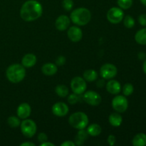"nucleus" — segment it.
<instances>
[{"instance_id": "obj_1", "label": "nucleus", "mask_w": 146, "mask_h": 146, "mask_svg": "<svg viewBox=\"0 0 146 146\" xmlns=\"http://www.w3.org/2000/svg\"><path fill=\"white\" fill-rule=\"evenodd\" d=\"M43 8L36 0H28L23 4L20 9V17L25 21H33L42 15Z\"/></svg>"}, {"instance_id": "obj_2", "label": "nucleus", "mask_w": 146, "mask_h": 146, "mask_svg": "<svg viewBox=\"0 0 146 146\" xmlns=\"http://www.w3.org/2000/svg\"><path fill=\"white\" fill-rule=\"evenodd\" d=\"M7 78L13 84H18L26 76L25 67L22 64H14L10 65L6 71Z\"/></svg>"}, {"instance_id": "obj_3", "label": "nucleus", "mask_w": 146, "mask_h": 146, "mask_svg": "<svg viewBox=\"0 0 146 146\" xmlns=\"http://www.w3.org/2000/svg\"><path fill=\"white\" fill-rule=\"evenodd\" d=\"M91 19V13L89 9L80 7L74 9L70 15V19L74 24L78 26L86 25Z\"/></svg>"}, {"instance_id": "obj_4", "label": "nucleus", "mask_w": 146, "mask_h": 146, "mask_svg": "<svg viewBox=\"0 0 146 146\" xmlns=\"http://www.w3.org/2000/svg\"><path fill=\"white\" fill-rule=\"evenodd\" d=\"M88 117L84 112H75L70 115L68 123L76 129H85L88 124Z\"/></svg>"}, {"instance_id": "obj_5", "label": "nucleus", "mask_w": 146, "mask_h": 146, "mask_svg": "<svg viewBox=\"0 0 146 146\" xmlns=\"http://www.w3.org/2000/svg\"><path fill=\"white\" fill-rule=\"evenodd\" d=\"M21 131L23 135L28 138H31L36 134L37 126L36 123L33 120L26 118L20 124Z\"/></svg>"}, {"instance_id": "obj_6", "label": "nucleus", "mask_w": 146, "mask_h": 146, "mask_svg": "<svg viewBox=\"0 0 146 146\" xmlns=\"http://www.w3.org/2000/svg\"><path fill=\"white\" fill-rule=\"evenodd\" d=\"M106 17L109 22L116 24L123 21L124 18V12L120 7H112L108 11Z\"/></svg>"}, {"instance_id": "obj_7", "label": "nucleus", "mask_w": 146, "mask_h": 146, "mask_svg": "<svg viewBox=\"0 0 146 146\" xmlns=\"http://www.w3.org/2000/svg\"><path fill=\"white\" fill-rule=\"evenodd\" d=\"M87 88L86 83L84 78L80 76L74 77L71 81V88L73 93L78 95H82Z\"/></svg>"}, {"instance_id": "obj_8", "label": "nucleus", "mask_w": 146, "mask_h": 146, "mask_svg": "<svg viewBox=\"0 0 146 146\" xmlns=\"http://www.w3.org/2000/svg\"><path fill=\"white\" fill-rule=\"evenodd\" d=\"M112 107L116 112L124 113L128 107V101L125 96L118 95L112 100Z\"/></svg>"}, {"instance_id": "obj_9", "label": "nucleus", "mask_w": 146, "mask_h": 146, "mask_svg": "<svg viewBox=\"0 0 146 146\" xmlns=\"http://www.w3.org/2000/svg\"><path fill=\"white\" fill-rule=\"evenodd\" d=\"M118 74L116 66L112 64H106L101 66L100 74L104 79H112Z\"/></svg>"}, {"instance_id": "obj_10", "label": "nucleus", "mask_w": 146, "mask_h": 146, "mask_svg": "<svg viewBox=\"0 0 146 146\" xmlns=\"http://www.w3.org/2000/svg\"><path fill=\"white\" fill-rule=\"evenodd\" d=\"M84 94V101L89 105L97 106L101 103L102 98L98 93L94 91H88Z\"/></svg>"}, {"instance_id": "obj_11", "label": "nucleus", "mask_w": 146, "mask_h": 146, "mask_svg": "<svg viewBox=\"0 0 146 146\" xmlns=\"http://www.w3.org/2000/svg\"><path fill=\"white\" fill-rule=\"evenodd\" d=\"M69 108L64 102L56 103L52 106V113L58 117H64L68 114Z\"/></svg>"}, {"instance_id": "obj_12", "label": "nucleus", "mask_w": 146, "mask_h": 146, "mask_svg": "<svg viewBox=\"0 0 146 146\" xmlns=\"http://www.w3.org/2000/svg\"><path fill=\"white\" fill-rule=\"evenodd\" d=\"M67 35L68 38L73 42H78L81 41L83 37L82 30L76 26H73L69 27L67 31Z\"/></svg>"}, {"instance_id": "obj_13", "label": "nucleus", "mask_w": 146, "mask_h": 146, "mask_svg": "<svg viewBox=\"0 0 146 146\" xmlns=\"http://www.w3.org/2000/svg\"><path fill=\"white\" fill-rule=\"evenodd\" d=\"M31 113V106L27 103H23L18 106L17 110V116L20 119H26L30 116Z\"/></svg>"}, {"instance_id": "obj_14", "label": "nucleus", "mask_w": 146, "mask_h": 146, "mask_svg": "<svg viewBox=\"0 0 146 146\" xmlns=\"http://www.w3.org/2000/svg\"><path fill=\"white\" fill-rule=\"evenodd\" d=\"M71 19L66 15H61L56 19L55 22L56 28L59 31H65L69 27Z\"/></svg>"}, {"instance_id": "obj_15", "label": "nucleus", "mask_w": 146, "mask_h": 146, "mask_svg": "<svg viewBox=\"0 0 146 146\" xmlns=\"http://www.w3.org/2000/svg\"><path fill=\"white\" fill-rule=\"evenodd\" d=\"M106 90L111 94L117 95L121 91V84L116 80H110L106 84Z\"/></svg>"}, {"instance_id": "obj_16", "label": "nucleus", "mask_w": 146, "mask_h": 146, "mask_svg": "<svg viewBox=\"0 0 146 146\" xmlns=\"http://www.w3.org/2000/svg\"><path fill=\"white\" fill-rule=\"evenodd\" d=\"M37 58L34 54H27L23 56L21 59V64L25 68H31L36 64Z\"/></svg>"}, {"instance_id": "obj_17", "label": "nucleus", "mask_w": 146, "mask_h": 146, "mask_svg": "<svg viewBox=\"0 0 146 146\" xmlns=\"http://www.w3.org/2000/svg\"><path fill=\"white\" fill-rule=\"evenodd\" d=\"M58 71L57 65L53 63H46L41 67V71L44 75L53 76L56 74Z\"/></svg>"}, {"instance_id": "obj_18", "label": "nucleus", "mask_w": 146, "mask_h": 146, "mask_svg": "<svg viewBox=\"0 0 146 146\" xmlns=\"http://www.w3.org/2000/svg\"><path fill=\"white\" fill-rule=\"evenodd\" d=\"M88 135L87 131L84 129L78 130V132L77 133V135L75 138V144L76 145H82L84 143L85 141L88 139Z\"/></svg>"}, {"instance_id": "obj_19", "label": "nucleus", "mask_w": 146, "mask_h": 146, "mask_svg": "<svg viewBox=\"0 0 146 146\" xmlns=\"http://www.w3.org/2000/svg\"><path fill=\"white\" fill-rule=\"evenodd\" d=\"M108 121H109L110 124H111L112 126L118 127L121 125V123H122L123 118L121 115V114H120V113L115 112L112 113L109 115Z\"/></svg>"}, {"instance_id": "obj_20", "label": "nucleus", "mask_w": 146, "mask_h": 146, "mask_svg": "<svg viewBox=\"0 0 146 146\" xmlns=\"http://www.w3.org/2000/svg\"><path fill=\"white\" fill-rule=\"evenodd\" d=\"M132 144L134 146H145L146 145V135L143 133L136 134L133 138Z\"/></svg>"}, {"instance_id": "obj_21", "label": "nucleus", "mask_w": 146, "mask_h": 146, "mask_svg": "<svg viewBox=\"0 0 146 146\" xmlns=\"http://www.w3.org/2000/svg\"><path fill=\"white\" fill-rule=\"evenodd\" d=\"M86 131L88 135L93 137H96L98 136L101 134L102 129H101V127L100 126V125L97 123H93L88 127Z\"/></svg>"}, {"instance_id": "obj_22", "label": "nucleus", "mask_w": 146, "mask_h": 146, "mask_svg": "<svg viewBox=\"0 0 146 146\" xmlns=\"http://www.w3.org/2000/svg\"><path fill=\"white\" fill-rule=\"evenodd\" d=\"M135 40L141 45H146V28L137 31L135 35Z\"/></svg>"}, {"instance_id": "obj_23", "label": "nucleus", "mask_w": 146, "mask_h": 146, "mask_svg": "<svg viewBox=\"0 0 146 146\" xmlns=\"http://www.w3.org/2000/svg\"><path fill=\"white\" fill-rule=\"evenodd\" d=\"M83 76H84L85 81H88V82H93L98 78V73L94 69H88L84 71Z\"/></svg>"}, {"instance_id": "obj_24", "label": "nucleus", "mask_w": 146, "mask_h": 146, "mask_svg": "<svg viewBox=\"0 0 146 146\" xmlns=\"http://www.w3.org/2000/svg\"><path fill=\"white\" fill-rule=\"evenodd\" d=\"M55 92L59 97L64 98L68 95V88L65 85H58L55 88Z\"/></svg>"}, {"instance_id": "obj_25", "label": "nucleus", "mask_w": 146, "mask_h": 146, "mask_svg": "<svg viewBox=\"0 0 146 146\" xmlns=\"http://www.w3.org/2000/svg\"><path fill=\"white\" fill-rule=\"evenodd\" d=\"M7 123L9 125L11 128H17L21 124V121H20V118L18 116H12L9 117L8 119H7Z\"/></svg>"}, {"instance_id": "obj_26", "label": "nucleus", "mask_w": 146, "mask_h": 146, "mask_svg": "<svg viewBox=\"0 0 146 146\" xmlns=\"http://www.w3.org/2000/svg\"><path fill=\"white\" fill-rule=\"evenodd\" d=\"M123 24L126 28L131 29L135 26V19L131 16L127 15L123 18Z\"/></svg>"}, {"instance_id": "obj_27", "label": "nucleus", "mask_w": 146, "mask_h": 146, "mask_svg": "<svg viewBox=\"0 0 146 146\" xmlns=\"http://www.w3.org/2000/svg\"><path fill=\"white\" fill-rule=\"evenodd\" d=\"M117 3L122 9H128L133 5V0H118Z\"/></svg>"}, {"instance_id": "obj_28", "label": "nucleus", "mask_w": 146, "mask_h": 146, "mask_svg": "<svg viewBox=\"0 0 146 146\" xmlns=\"http://www.w3.org/2000/svg\"><path fill=\"white\" fill-rule=\"evenodd\" d=\"M134 91V87L130 83H127L123 87V95L125 96H131V94L133 93Z\"/></svg>"}, {"instance_id": "obj_29", "label": "nucleus", "mask_w": 146, "mask_h": 146, "mask_svg": "<svg viewBox=\"0 0 146 146\" xmlns=\"http://www.w3.org/2000/svg\"><path fill=\"white\" fill-rule=\"evenodd\" d=\"M62 6L66 11H69L74 7V1L73 0H63Z\"/></svg>"}, {"instance_id": "obj_30", "label": "nucleus", "mask_w": 146, "mask_h": 146, "mask_svg": "<svg viewBox=\"0 0 146 146\" xmlns=\"http://www.w3.org/2000/svg\"><path fill=\"white\" fill-rule=\"evenodd\" d=\"M79 96L76 94H70L68 96V102L70 104H75L76 103H78L79 101L80 98Z\"/></svg>"}, {"instance_id": "obj_31", "label": "nucleus", "mask_w": 146, "mask_h": 146, "mask_svg": "<svg viewBox=\"0 0 146 146\" xmlns=\"http://www.w3.org/2000/svg\"><path fill=\"white\" fill-rule=\"evenodd\" d=\"M37 139H38V142L42 143H44L48 141V136L44 133H38V136H37Z\"/></svg>"}, {"instance_id": "obj_32", "label": "nucleus", "mask_w": 146, "mask_h": 146, "mask_svg": "<svg viewBox=\"0 0 146 146\" xmlns=\"http://www.w3.org/2000/svg\"><path fill=\"white\" fill-rule=\"evenodd\" d=\"M138 22L143 27H146V14H141L138 17Z\"/></svg>"}, {"instance_id": "obj_33", "label": "nucleus", "mask_w": 146, "mask_h": 146, "mask_svg": "<svg viewBox=\"0 0 146 146\" xmlns=\"http://www.w3.org/2000/svg\"><path fill=\"white\" fill-rule=\"evenodd\" d=\"M66 63V58L63 56H60L56 60V64L57 66H63Z\"/></svg>"}, {"instance_id": "obj_34", "label": "nucleus", "mask_w": 146, "mask_h": 146, "mask_svg": "<svg viewBox=\"0 0 146 146\" xmlns=\"http://www.w3.org/2000/svg\"><path fill=\"white\" fill-rule=\"evenodd\" d=\"M107 141H108V143L111 146H113L115 145V141H116V138H115V135H110L108 137V139H107Z\"/></svg>"}, {"instance_id": "obj_35", "label": "nucleus", "mask_w": 146, "mask_h": 146, "mask_svg": "<svg viewBox=\"0 0 146 146\" xmlns=\"http://www.w3.org/2000/svg\"><path fill=\"white\" fill-rule=\"evenodd\" d=\"M61 146H75V143L71 141H66L61 144Z\"/></svg>"}, {"instance_id": "obj_36", "label": "nucleus", "mask_w": 146, "mask_h": 146, "mask_svg": "<svg viewBox=\"0 0 146 146\" xmlns=\"http://www.w3.org/2000/svg\"><path fill=\"white\" fill-rule=\"evenodd\" d=\"M21 146H35V143L31 142H24L20 144Z\"/></svg>"}, {"instance_id": "obj_37", "label": "nucleus", "mask_w": 146, "mask_h": 146, "mask_svg": "<svg viewBox=\"0 0 146 146\" xmlns=\"http://www.w3.org/2000/svg\"><path fill=\"white\" fill-rule=\"evenodd\" d=\"M40 145L41 146H54L55 145H54V143H52L48 142V141H46V142L42 143L40 144Z\"/></svg>"}, {"instance_id": "obj_38", "label": "nucleus", "mask_w": 146, "mask_h": 146, "mask_svg": "<svg viewBox=\"0 0 146 146\" xmlns=\"http://www.w3.org/2000/svg\"><path fill=\"white\" fill-rule=\"evenodd\" d=\"M138 58H140V59L143 60L144 59V58H145V54L143 52H140L139 54H138Z\"/></svg>"}, {"instance_id": "obj_39", "label": "nucleus", "mask_w": 146, "mask_h": 146, "mask_svg": "<svg viewBox=\"0 0 146 146\" xmlns=\"http://www.w3.org/2000/svg\"><path fill=\"white\" fill-rule=\"evenodd\" d=\"M143 72L146 74V59L144 61L143 64Z\"/></svg>"}, {"instance_id": "obj_40", "label": "nucleus", "mask_w": 146, "mask_h": 146, "mask_svg": "<svg viewBox=\"0 0 146 146\" xmlns=\"http://www.w3.org/2000/svg\"><path fill=\"white\" fill-rule=\"evenodd\" d=\"M141 2L142 3L144 6H145L146 7V0H141Z\"/></svg>"}]
</instances>
